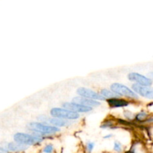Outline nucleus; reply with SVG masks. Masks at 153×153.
<instances>
[{"label": "nucleus", "instance_id": "1", "mask_svg": "<svg viewBox=\"0 0 153 153\" xmlns=\"http://www.w3.org/2000/svg\"><path fill=\"white\" fill-rule=\"evenodd\" d=\"M28 128L34 131L37 134V136H39V137H41L43 134H52V133L60 131L59 128L52 126H46L40 123H31L28 125Z\"/></svg>", "mask_w": 153, "mask_h": 153}, {"label": "nucleus", "instance_id": "2", "mask_svg": "<svg viewBox=\"0 0 153 153\" xmlns=\"http://www.w3.org/2000/svg\"><path fill=\"white\" fill-rule=\"evenodd\" d=\"M16 143H20L22 145H34L38 144L43 140L41 137L37 135L25 134V133H16L13 137Z\"/></svg>", "mask_w": 153, "mask_h": 153}, {"label": "nucleus", "instance_id": "3", "mask_svg": "<svg viewBox=\"0 0 153 153\" xmlns=\"http://www.w3.org/2000/svg\"><path fill=\"white\" fill-rule=\"evenodd\" d=\"M111 90L112 92L116 94L117 96H123V97H130V98H137L136 93L128 87L119 83H114L111 86Z\"/></svg>", "mask_w": 153, "mask_h": 153}, {"label": "nucleus", "instance_id": "4", "mask_svg": "<svg viewBox=\"0 0 153 153\" xmlns=\"http://www.w3.org/2000/svg\"><path fill=\"white\" fill-rule=\"evenodd\" d=\"M51 114L55 117L59 118V119L76 120L79 117V114L65 108H52L51 110Z\"/></svg>", "mask_w": 153, "mask_h": 153}, {"label": "nucleus", "instance_id": "5", "mask_svg": "<svg viewBox=\"0 0 153 153\" xmlns=\"http://www.w3.org/2000/svg\"><path fill=\"white\" fill-rule=\"evenodd\" d=\"M77 93L79 96L85 98L90 99V100H105V99L101 96V94L92 91V90L88 89L85 88H80L77 90Z\"/></svg>", "mask_w": 153, "mask_h": 153}, {"label": "nucleus", "instance_id": "6", "mask_svg": "<svg viewBox=\"0 0 153 153\" xmlns=\"http://www.w3.org/2000/svg\"><path fill=\"white\" fill-rule=\"evenodd\" d=\"M132 89L142 97L153 100V88H149V86H143L138 84H134L132 85Z\"/></svg>", "mask_w": 153, "mask_h": 153}, {"label": "nucleus", "instance_id": "7", "mask_svg": "<svg viewBox=\"0 0 153 153\" xmlns=\"http://www.w3.org/2000/svg\"><path fill=\"white\" fill-rule=\"evenodd\" d=\"M128 79L131 81H134L138 83V85L143 86H149L152 85V80L149 78L146 77L141 74L137 73H131L128 76Z\"/></svg>", "mask_w": 153, "mask_h": 153}, {"label": "nucleus", "instance_id": "8", "mask_svg": "<svg viewBox=\"0 0 153 153\" xmlns=\"http://www.w3.org/2000/svg\"><path fill=\"white\" fill-rule=\"evenodd\" d=\"M63 107L65 108L69 111H71L73 112H88L92 110L91 107L82 105L77 104L75 102H65L63 104Z\"/></svg>", "mask_w": 153, "mask_h": 153}, {"label": "nucleus", "instance_id": "9", "mask_svg": "<svg viewBox=\"0 0 153 153\" xmlns=\"http://www.w3.org/2000/svg\"><path fill=\"white\" fill-rule=\"evenodd\" d=\"M73 102L75 103L82 105L85 106H88V107H91V106H93V107H97V106L100 105V103L99 102L96 101V100H90V99L85 98V97H75L73 99Z\"/></svg>", "mask_w": 153, "mask_h": 153}, {"label": "nucleus", "instance_id": "10", "mask_svg": "<svg viewBox=\"0 0 153 153\" xmlns=\"http://www.w3.org/2000/svg\"><path fill=\"white\" fill-rule=\"evenodd\" d=\"M108 102L109 105L111 108H121L125 107L128 105V101L124 100H120L118 98H114L108 100Z\"/></svg>", "mask_w": 153, "mask_h": 153}, {"label": "nucleus", "instance_id": "11", "mask_svg": "<svg viewBox=\"0 0 153 153\" xmlns=\"http://www.w3.org/2000/svg\"><path fill=\"white\" fill-rule=\"evenodd\" d=\"M7 149L11 152H21L26 149L27 146L18 143H10L7 145Z\"/></svg>", "mask_w": 153, "mask_h": 153}, {"label": "nucleus", "instance_id": "12", "mask_svg": "<svg viewBox=\"0 0 153 153\" xmlns=\"http://www.w3.org/2000/svg\"><path fill=\"white\" fill-rule=\"evenodd\" d=\"M49 122L52 125L55 126V127L65 126H67L69 124L68 121H67V120H65L59 119V118H52V119H49Z\"/></svg>", "mask_w": 153, "mask_h": 153}, {"label": "nucleus", "instance_id": "13", "mask_svg": "<svg viewBox=\"0 0 153 153\" xmlns=\"http://www.w3.org/2000/svg\"><path fill=\"white\" fill-rule=\"evenodd\" d=\"M101 94L105 99L107 98L108 100L110 99H114V98H117V95L116 94H114L112 91H109V90H106V89H103L101 91Z\"/></svg>", "mask_w": 153, "mask_h": 153}, {"label": "nucleus", "instance_id": "14", "mask_svg": "<svg viewBox=\"0 0 153 153\" xmlns=\"http://www.w3.org/2000/svg\"><path fill=\"white\" fill-rule=\"evenodd\" d=\"M53 150H54L53 146L51 144L46 145V146L44 147V149H43V152L45 153H52L53 152Z\"/></svg>", "mask_w": 153, "mask_h": 153}, {"label": "nucleus", "instance_id": "15", "mask_svg": "<svg viewBox=\"0 0 153 153\" xmlns=\"http://www.w3.org/2000/svg\"><path fill=\"white\" fill-rule=\"evenodd\" d=\"M114 150L117 152H120L122 151V145L118 142H115L114 146Z\"/></svg>", "mask_w": 153, "mask_h": 153}, {"label": "nucleus", "instance_id": "16", "mask_svg": "<svg viewBox=\"0 0 153 153\" xmlns=\"http://www.w3.org/2000/svg\"><path fill=\"white\" fill-rule=\"evenodd\" d=\"M146 117V114L144 113V112H141V113H139L136 116V120H143Z\"/></svg>", "mask_w": 153, "mask_h": 153}, {"label": "nucleus", "instance_id": "17", "mask_svg": "<svg viewBox=\"0 0 153 153\" xmlns=\"http://www.w3.org/2000/svg\"><path fill=\"white\" fill-rule=\"evenodd\" d=\"M94 146H95L94 143H92V142H90V143H88V146H87V149H88V152L89 153H91V152H92L93 149H94Z\"/></svg>", "mask_w": 153, "mask_h": 153}, {"label": "nucleus", "instance_id": "18", "mask_svg": "<svg viewBox=\"0 0 153 153\" xmlns=\"http://www.w3.org/2000/svg\"><path fill=\"white\" fill-rule=\"evenodd\" d=\"M0 153H8V150L4 149V148L0 147Z\"/></svg>", "mask_w": 153, "mask_h": 153}, {"label": "nucleus", "instance_id": "19", "mask_svg": "<svg viewBox=\"0 0 153 153\" xmlns=\"http://www.w3.org/2000/svg\"><path fill=\"white\" fill-rule=\"evenodd\" d=\"M149 76H150V77L151 78H152V79H153V72H152V73H149Z\"/></svg>", "mask_w": 153, "mask_h": 153}, {"label": "nucleus", "instance_id": "20", "mask_svg": "<svg viewBox=\"0 0 153 153\" xmlns=\"http://www.w3.org/2000/svg\"><path fill=\"white\" fill-rule=\"evenodd\" d=\"M111 135H108V136H105V138H108L109 137H111Z\"/></svg>", "mask_w": 153, "mask_h": 153}, {"label": "nucleus", "instance_id": "21", "mask_svg": "<svg viewBox=\"0 0 153 153\" xmlns=\"http://www.w3.org/2000/svg\"><path fill=\"white\" fill-rule=\"evenodd\" d=\"M126 153H134V152H131V151H129V152H126Z\"/></svg>", "mask_w": 153, "mask_h": 153}]
</instances>
